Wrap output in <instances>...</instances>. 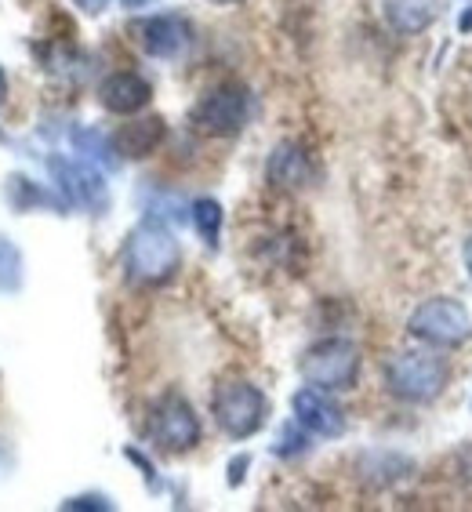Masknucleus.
Here are the masks:
<instances>
[{
	"label": "nucleus",
	"mask_w": 472,
	"mask_h": 512,
	"mask_svg": "<svg viewBox=\"0 0 472 512\" xmlns=\"http://www.w3.org/2000/svg\"><path fill=\"white\" fill-rule=\"evenodd\" d=\"M451 382V364L429 349H411L385 364V385L404 404H433Z\"/></svg>",
	"instance_id": "1"
},
{
	"label": "nucleus",
	"mask_w": 472,
	"mask_h": 512,
	"mask_svg": "<svg viewBox=\"0 0 472 512\" xmlns=\"http://www.w3.org/2000/svg\"><path fill=\"white\" fill-rule=\"evenodd\" d=\"M124 266H128L131 280H138V284H168L171 276L178 273V266H182V247L171 237L168 226L149 218V222L135 226V233L128 237Z\"/></svg>",
	"instance_id": "2"
},
{
	"label": "nucleus",
	"mask_w": 472,
	"mask_h": 512,
	"mask_svg": "<svg viewBox=\"0 0 472 512\" xmlns=\"http://www.w3.org/2000/svg\"><path fill=\"white\" fill-rule=\"evenodd\" d=\"M211 414H215L218 429L233 440H247L266 425L269 400L266 393L251 382H222L211 396Z\"/></svg>",
	"instance_id": "3"
},
{
	"label": "nucleus",
	"mask_w": 472,
	"mask_h": 512,
	"mask_svg": "<svg viewBox=\"0 0 472 512\" xmlns=\"http://www.w3.org/2000/svg\"><path fill=\"white\" fill-rule=\"evenodd\" d=\"M302 378L324 393H345L360 378V349L349 338H324L305 353Z\"/></svg>",
	"instance_id": "4"
},
{
	"label": "nucleus",
	"mask_w": 472,
	"mask_h": 512,
	"mask_svg": "<svg viewBox=\"0 0 472 512\" xmlns=\"http://www.w3.org/2000/svg\"><path fill=\"white\" fill-rule=\"evenodd\" d=\"M407 331L425 345L454 349V345H465L472 338V316L454 298H429L411 313Z\"/></svg>",
	"instance_id": "5"
},
{
	"label": "nucleus",
	"mask_w": 472,
	"mask_h": 512,
	"mask_svg": "<svg viewBox=\"0 0 472 512\" xmlns=\"http://www.w3.org/2000/svg\"><path fill=\"white\" fill-rule=\"evenodd\" d=\"M149 440L168 454L193 451L200 444V418L186 396L164 393L149 411Z\"/></svg>",
	"instance_id": "6"
},
{
	"label": "nucleus",
	"mask_w": 472,
	"mask_h": 512,
	"mask_svg": "<svg viewBox=\"0 0 472 512\" xmlns=\"http://www.w3.org/2000/svg\"><path fill=\"white\" fill-rule=\"evenodd\" d=\"M247 120V95L240 88H218L193 109V124L207 135H236Z\"/></svg>",
	"instance_id": "7"
},
{
	"label": "nucleus",
	"mask_w": 472,
	"mask_h": 512,
	"mask_svg": "<svg viewBox=\"0 0 472 512\" xmlns=\"http://www.w3.org/2000/svg\"><path fill=\"white\" fill-rule=\"evenodd\" d=\"M295 422L305 433L327 436V440L345 433V418L338 411V404L324 389H316V385H305L302 393H295Z\"/></svg>",
	"instance_id": "8"
},
{
	"label": "nucleus",
	"mask_w": 472,
	"mask_h": 512,
	"mask_svg": "<svg viewBox=\"0 0 472 512\" xmlns=\"http://www.w3.org/2000/svg\"><path fill=\"white\" fill-rule=\"evenodd\" d=\"M102 102L113 113H135V109H142L149 102V84L138 80L135 73H117V77H109L102 84Z\"/></svg>",
	"instance_id": "9"
},
{
	"label": "nucleus",
	"mask_w": 472,
	"mask_h": 512,
	"mask_svg": "<svg viewBox=\"0 0 472 512\" xmlns=\"http://www.w3.org/2000/svg\"><path fill=\"white\" fill-rule=\"evenodd\" d=\"M440 0H385V15L400 33H422L436 19Z\"/></svg>",
	"instance_id": "10"
},
{
	"label": "nucleus",
	"mask_w": 472,
	"mask_h": 512,
	"mask_svg": "<svg viewBox=\"0 0 472 512\" xmlns=\"http://www.w3.org/2000/svg\"><path fill=\"white\" fill-rule=\"evenodd\" d=\"M269 182L287 189H298L309 182V157L298 146H280L269 157Z\"/></svg>",
	"instance_id": "11"
},
{
	"label": "nucleus",
	"mask_w": 472,
	"mask_h": 512,
	"mask_svg": "<svg viewBox=\"0 0 472 512\" xmlns=\"http://www.w3.org/2000/svg\"><path fill=\"white\" fill-rule=\"evenodd\" d=\"M164 138V124L160 120H135L117 135V146L124 157H149Z\"/></svg>",
	"instance_id": "12"
},
{
	"label": "nucleus",
	"mask_w": 472,
	"mask_h": 512,
	"mask_svg": "<svg viewBox=\"0 0 472 512\" xmlns=\"http://www.w3.org/2000/svg\"><path fill=\"white\" fill-rule=\"evenodd\" d=\"M186 44V26L182 19H153L146 26V48L153 55H175Z\"/></svg>",
	"instance_id": "13"
},
{
	"label": "nucleus",
	"mask_w": 472,
	"mask_h": 512,
	"mask_svg": "<svg viewBox=\"0 0 472 512\" xmlns=\"http://www.w3.org/2000/svg\"><path fill=\"white\" fill-rule=\"evenodd\" d=\"M193 226L204 237V244H218V229H222V207L215 200H197L193 204Z\"/></svg>",
	"instance_id": "14"
},
{
	"label": "nucleus",
	"mask_w": 472,
	"mask_h": 512,
	"mask_svg": "<svg viewBox=\"0 0 472 512\" xmlns=\"http://www.w3.org/2000/svg\"><path fill=\"white\" fill-rule=\"evenodd\" d=\"M22 284V255L0 237V291H15Z\"/></svg>",
	"instance_id": "15"
},
{
	"label": "nucleus",
	"mask_w": 472,
	"mask_h": 512,
	"mask_svg": "<svg viewBox=\"0 0 472 512\" xmlns=\"http://www.w3.org/2000/svg\"><path fill=\"white\" fill-rule=\"evenodd\" d=\"M69 509H109L106 498H77V502H69Z\"/></svg>",
	"instance_id": "16"
},
{
	"label": "nucleus",
	"mask_w": 472,
	"mask_h": 512,
	"mask_svg": "<svg viewBox=\"0 0 472 512\" xmlns=\"http://www.w3.org/2000/svg\"><path fill=\"white\" fill-rule=\"evenodd\" d=\"M465 269H469V280H472V240L465 244Z\"/></svg>",
	"instance_id": "17"
},
{
	"label": "nucleus",
	"mask_w": 472,
	"mask_h": 512,
	"mask_svg": "<svg viewBox=\"0 0 472 512\" xmlns=\"http://www.w3.org/2000/svg\"><path fill=\"white\" fill-rule=\"evenodd\" d=\"M462 30H472V15H465V22H462Z\"/></svg>",
	"instance_id": "18"
},
{
	"label": "nucleus",
	"mask_w": 472,
	"mask_h": 512,
	"mask_svg": "<svg viewBox=\"0 0 472 512\" xmlns=\"http://www.w3.org/2000/svg\"><path fill=\"white\" fill-rule=\"evenodd\" d=\"M222 4H226V0H222Z\"/></svg>",
	"instance_id": "19"
}]
</instances>
